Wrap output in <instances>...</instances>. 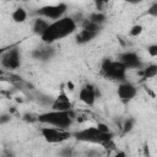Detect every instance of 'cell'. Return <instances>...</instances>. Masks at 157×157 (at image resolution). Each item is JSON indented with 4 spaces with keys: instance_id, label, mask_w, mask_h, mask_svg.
<instances>
[{
    "instance_id": "cell-1",
    "label": "cell",
    "mask_w": 157,
    "mask_h": 157,
    "mask_svg": "<svg viewBox=\"0 0 157 157\" xmlns=\"http://www.w3.org/2000/svg\"><path fill=\"white\" fill-rule=\"evenodd\" d=\"M76 29H77V21L71 16H64L59 20L52 21L49 27L40 36V39L45 44H53L75 33Z\"/></svg>"
},
{
    "instance_id": "cell-2",
    "label": "cell",
    "mask_w": 157,
    "mask_h": 157,
    "mask_svg": "<svg viewBox=\"0 0 157 157\" xmlns=\"http://www.w3.org/2000/svg\"><path fill=\"white\" fill-rule=\"evenodd\" d=\"M75 118H76V115L72 109L71 110H53V109H50L49 112L40 113L38 115V121L42 124L56 126L60 129H69L72 125Z\"/></svg>"
},
{
    "instance_id": "cell-3",
    "label": "cell",
    "mask_w": 157,
    "mask_h": 157,
    "mask_svg": "<svg viewBox=\"0 0 157 157\" xmlns=\"http://www.w3.org/2000/svg\"><path fill=\"white\" fill-rule=\"evenodd\" d=\"M72 136L80 142L94 144V145H101V146H103L105 142L113 140L112 132H103L97 128V125L83 128V129H80L77 131H74Z\"/></svg>"
},
{
    "instance_id": "cell-4",
    "label": "cell",
    "mask_w": 157,
    "mask_h": 157,
    "mask_svg": "<svg viewBox=\"0 0 157 157\" xmlns=\"http://www.w3.org/2000/svg\"><path fill=\"white\" fill-rule=\"evenodd\" d=\"M126 72L128 67L120 61V60H113V59H103L101 64V74L103 77L110 80V81H117V82H123L126 78Z\"/></svg>"
},
{
    "instance_id": "cell-5",
    "label": "cell",
    "mask_w": 157,
    "mask_h": 157,
    "mask_svg": "<svg viewBox=\"0 0 157 157\" xmlns=\"http://www.w3.org/2000/svg\"><path fill=\"white\" fill-rule=\"evenodd\" d=\"M40 134H42V137L48 144H54V145L55 144H63L72 136V132L67 131V129H60V128L50 126V125L42 128Z\"/></svg>"
},
{
    "instance_id": "cell-6",
    "label": "cell",
    "mask_w": 157,
    "mask_h": 157,
    "mask_svg": "<svg viewBox=\"0 0 157 157\" xmlns=\"http://www.w3.org/2000/svg\"><path fill=\"white\" fill-rule=\"evenodd\" d=\"M66 11H67V5L64 2H59V4H54V5L42 6L36 11V13L38 16L48 18L49 21H55V20L64 17Z\"/></svg>"
},
{
    "instance_id": "cell-7",
    "label": "cell",
    "mask_w": 157,
    "mask_h": 157,
    "mask_svg": "<svg viewBox=\"0 0 157 157\" xmlns=\"http://www.w3.org/2000/svg\"><path fill=\"white\" fill-rule=\"evenodd\" d=\"M1 65L7 70H16L21 65V54L20 49L12 47L5 50L1 55Z\"/></svg>"
},
{
    "instance_id": "cell-8",
    "label": "cell",
    "mask_w": 157,
    "mask_h": 157,
    "mask_svg": "<svg viewBox=\"0 0 157 157\" xmlns=\"http://www.w3.org/2000/svg\"><path fill=\"white\" fill-rule=\"evenodd\" d=\"M117 94H118V98L123 103H128V102L132 101L136 97V94H137V87L132 82L125 80L123 82H119L118 88H117Z\"/></svg>"
},
{
    "instance_id": "cell-9",
    "label": "cell",
    "mask_w": 157,
    "mask_h": 157,
    "mask_svg": "<svg viewBox=\"0 0 157 157\" xmlns=\"http://www.w3.org/2000/svg\"><path fill=\"white\" fill-rule=\"evenodd\" d=\"M118 60H120L128 67V70H134V69L135 70H140L144 66L140 56L135 52H124V53H120L118 55Z\"/></svg>"
},
{
    "instance_id": "cell-10",
    "label": "cell",
    "mask_w": 157,
    "mask_h": 157,
    "mask_svg": "<svg viewBox=\"0 0 157 157\" xmlns=\"http://www.w3.org/2000/svg\"><path fill=\"white\" fill-rule=\"evenodd\" d=\"M50 109L53 110H71L72 109V102L64 87L60 88L59 94L50 103Z\"/></svg>"
},
{
    "instance_id": "cell-11",
    "label": "cell",
    "mask_w": 157,
    "mask_h": 157,
    "mask_svg": "<svg viewBox=\"0 0 157 157\" xmlns=\"http://www.w3.org/2000/svg\"><path fill=\"white\" fill-rule=\"evenodd\" d=\"M78 99L88 107L94 105L97 99V88L92 83H86L78 91Z\"/></svg>"
},
{
    "instance_id": "cell-12",
    "label": "cell",
    "mask_w": 157,
    "mask_h": 157,
    "mask_svg": "<svg viewBox=\"0 0 157 157\" xmlns=\"http://www.w3.org/2000/svg\"><path fill=\"white\" fill-rule=\"evenodd\" d=\"M50 22H52V21H49L48 18L42 17V16L34 18V21H33V23H32V31H33V33L40 37V36L45 32V29L49 27Z\"/></svg>"
},
{
    "instance_id": "cell-13",
    "label": "cell",
    "mask_w": 157,
    "mask_h": 157,
    "mask_svg": "<svg viewBox=\"0 0 157 157\" xmlns=\"http://www.w3.org/2000/svg\"><path fill=\"white\" fill-rule=\"evenodd\" d=\"M97 36H98L97 32H93V31H90V29H86V28H81L76 33L75 39L78 44H86V43L91 42L92 39H94Z\"/></svg>"
},
{
    "instance_id": "cell-14",
    "label": "cell",
    "mask_w": 157,
    "mask_h": 157,
    "mask_svg": "<svg viewBox=\"0 0 157 157\" xmlns=\"http://www.w3.org/2000/svg\"><path fill=\"white\" fill-rule=\"evenodd\" d=\"M139 75L141 76V78H142L144 81L156 77V76H157V64H150V65H146L145 67L140 69Z\"/></svg>"
},
{
    "instance_id": "cell-15",
    "label": "cell",
    "mask_w": 157,
    "mask_h": 157,
    "mask_svg": "<svg viewBox=\"0 0 157 157\" xmlns=\"http://www.w3.org/2000/svg\"><path fill=\"white\" fill-rule=\"evenodd\" d=\"M11 18L16 23H23L27 20V11L23 7H17L11 13Z\"/></svg>"
},
{
    "instance_id": "cell-16",
    "label": "cell",
    "mask_w": 157,
    "mask_h": 157,
    "mask_svg": "<svg viewBox=\"0 0 157 157\" xmlns=\"http://www.w3.org/2000/svg\"><path fill=\"white\" fill-rule=\"evenodd\" d=\"M88 18L92 20V21L96 22V23H99V25H102V23L105 21V16H104V13H103L102 11H97V12L91 13Z\"/></svg>"
},
{
    "instance_id": "cell-17",
    "label": "cell",
    "mask_w": 157,
    "mask_h": 157,
    "mask_svg": "<svg viewBox=\"0 0 157 157\" xmlns=\"http://www.w3.org/2000/svg\"><path fill=\"white\" fill-rule=\"evenodd\" d=\"M142 32H144V27L141 25H134L129 31V36L130 37H139V36H141Z\"/></svg>"
},
{
    "instance_id": "cell-18",
    "label": "cell",
    "mask_w": 157,
    "mask_h": 157,
    "mask_svg": "<svg viewBox=\"0 0 157 157\" xmlns=\"http://www.w3.org/2000/svg\"><path fill=\"white\" fill-rule=\"evenodd\" d=\"M146 12H147V15L151 16V17H157V0L153 1V2L148 6V9H147Z\"/></svg>"
},
{
    "instance_id": "cell-19",
    "label": "cell",
    "mask_w": 157,
    "mask_h": 157,
    "mask_svg": "<svg viewBox=\"0 0 157 157\" xmlns=\"http://www.w3.org/2000/svg\"><path fill=\"white\" fill-rule=\"evenodd\" d=\"M146 52L151 58H157V43L156 44H150L146 48Z\"/></svg>"
},
{
    "instance_id": "cell-20",
    "label": "cell",
    "mask_w": 157,
    "mask_h": 157,
    "mask_svg": "<svg viewBox=\"0 0 157 157\" xmlns=\"http://www.w3.org/2000/svg\"><path fill=\"white\" fill-rule=\"evenodd\" d=\"M93 2H94V5H96L97 10H98V11H102V10L108 5L109 0H93Z\"/></svg>"
},
{
    "instance_id": "cell-21",
    "label": "cell",
    "mask_w": 157,
    "mask_h": 157,
    "mask_svg": "<svg viewBox=\"0 0 157 157\" xmlns=\"http://www.w3.org/2000/svg\"><path fill=\"white\" fill-rule=\"evenodd\" d=\"M132 125H134V120H131V119H128V120L124 123V126H123V131H124V132H128V131H130V130L132 129Z\"/></svg>"
},
{
    "instance_id": "cell-22",
    "label": "cell",
    "mask_w": 157,
    "mask_h": 157,
    "mask_svg": "<svg viewBox=\"0 0 157 157\" xmlns=\"http://www.w3.org/2000/svg\"><path fill=\"white\" fill-rule=\"evenodd\" d=\"M38 115L39 114H25L23 115V119L26 121H38Z\"/></svg>"
},
{
    "instance_id": "cell-23",
    "label": "cell",
    "mask_w": 157,
    "mask_h": 157,
    "mask_svg": "<svg viewBox=\"0 0 157 157\" xmlns=\"http://www.w3.org/2000/svg\"><path fill=\"white\" fill-rule=\"evenodd\" d=\"M97 128H98L101 131H103V132H112L110 129H109V126H108L107 124H104V123H98V124H97Z\"/></svg>"
},
{
    "instance_id": "cell-24",
    "label": "cell",
    "mask_w": 157,
    "mask_h": 157,
    "mask_svg": "<svg viewBox=\"0 0 157 157\" xmlns=\"http://www.w3.org/2000/svg\"><path fill=\"white\" fill-rule=\"evenodd\" d=\"M128 4H130V5H137V4H141V2H144V1H146V0H125Z\"/></svg>"
},
{
    "instance_id": "cell-25",
    "label": "cell",
    "mask_w": 157,
    "mask_h": 157,
    "mask_svg": "<svg viewBox=\"0 0 157 157\" xmlns=\"http://www.w3.org/2000/svg\"><path fill=\"white\" fill-rule=\"evenodd\" d=\"M9 1H15V0H9Z\"/></svg>"
}]
</instances>
